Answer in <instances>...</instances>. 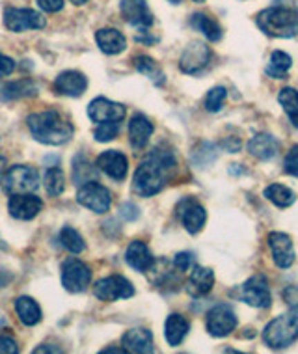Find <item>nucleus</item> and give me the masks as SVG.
Segmentation results:
<instances>
[{"label": "nucleus", "instance_id": "obj_6", "mask_svg": "<svg viewBox=\"0 0 298 354\" xmlns=\"http://www.w3.org/2000/svg\"><path fill=\"white\" fill-rule=\"evenodd\" d=\"M232 297L244 302V304L252 306V308H259V310L270 308V304H272L268 280L267 276L263 274H254L244 281L243 286H237L235 289H232Z\"/></svg>", "mask_w": 298, "mask_h": 354}, {"label": "nucleus", "instance_id": "obj_51", "mask_svg": "<svg viewBox=\"0 0 298 354\" xmlns=\"http://www.w3.org/2000/svg\"><path fill=\"white\" fill-rule=\"evenodd\" d=\"M69 2H71V4H75V6H84L88 0H69Z\"/></svg>", "mask_w": 298, "mask_h": 354}, {"label": "nucleus", "instance_id": "obj_34", "mask_svg": "<svg viewBox=\"0 0 298 354\" xmlns=\"http://www.w3.org/2000/svg\"><path fill=\"white\" fill-rule=\"evenodd\" d=\"M278 103L292 123V127L298 129V92L295 88H281L278 93Z\"/></svg>", "mask_w": 298, "mask_h": 354}, {"label": "nucleus", "instance_id": "obj_2", "mask_svg": "<svg viewBox=\"0 0 298 354\" xmlns=\"http://www.w3.org/2000/svg\"><path fill=\"white\" fill-rule=\"evenodd\" d=\"M26 125L30 129L32 136L45 146H62L73 136V125L55 110L30 114L26 118Z\"/></svg>", "mask_w": 298, "mask_h": 354}, {"label": "nucleus", "instance_id": "obj_48", "mask_svg": "<svg viewBox=\"0 0 298 354\" xmlns=\"http://www.w3.org/2000/svg\"><path fill=\"white\" fill-rule=\"evenodd\" d=\"M34 353H62L58 347H36Z\"/></svg>", "mask_w": 298, "mask_h": 354}, {"label": "nucleus", "instance_id": "obj_46", "mask_svg": "<svg viewBox=\"0 0 298 354\" xmlns=\"http://www.w3.org/2000/svg\"><path fill=\"white\" fill-rule=\"evenodd\" d=\"M120 213H122L123 218L129 220V222H133V220H136L140 216V211H138V207H136L134 203H123L122 207H120Z\"/></svg>", "mask_w": 298, "mask_h": 354}, {"label": "nucleus", "instance_id": "obj_9", "mask_svg": "<svg viewBox=\"0 0 298 354\" xmlns=\"http://www.w3.org/2000/svg\"><path fill=\"white\" fill-rule=\"evenodd\" d=\"M237 315L232 306L216 304L207 313V332L213 337H225L237 328Z\"/></svg>", "mask_w": 298, "mask_h": 354}, {"label": "nucleus", "instance_id": "obj_53", "mask_svg": "<svg viewBox=\"0 0 298 354\" xmlns=\"http://www.w3.org/2000/svg\"><path fill=\"white\" fill-rule=\"evenodd\" d=\"M194 2H198V4H201V2H205V0H194Z\"/></svg>", "mask_w": 298, "mask_h": 354}, {"label": "nucleus", "instance_id": "obj_4", "mask_svg": "<svg viewBox=\"0 0 298 354\" xmlns=\"http://www.w3.org/2000/svg\"><path fill=\"white\" fill-rule=\"evenodd\" d=\"M298 339V308H289V312L281 313L263 330V342L268 348L281 351L291 347Z\"/></svg>", "mask_w": 298, "mask_h": 354}, {"label": "nucleus", "instance_id": "obj_19", "mask_svg": "<svg viewBox=\"0 0 298 354\" xmlns=\"http://www.w3.org/2000/svg\"><path fill=\"white\" fill-rule=\"evenodd\" d=\"M88 86V80L79 71H64L56 77L55 92L67 97H79L82 95Z\"/></svg>", "mask_w": 298, "mask_h": 354}, {"label": "nucleus", "instance_id": "obj_50", "mask_svg": "<svg viewBox=\"0 0 298 354\" xmlns=\"http://www.w3.org/2000/svg\"><path fill=\"white\" fill-rule=\"evenodd\" d=\"M4 170H6V159H4V157L0 155V176L4 174Z\"/></svg>", "mask_w": 298, "mask_h": 354}, {"label": "nucleus", "instance_id": "obj_10", "mask_svg": "<svg viewBox=\"0 0 298 354\" xmlns=\"http://www.w3.org/2000/svg\"><path fill=\"white\" fill-rule=\"evenodd\" d=\"M77 202L82 207L93 211V213L103 214L110 209L112 198H110V192L104 189L103 185H99L97 181H90V183H84L79 189V192H77Z\"/></svg>", "mask_w": 298, "mask_h": 354}, {"label": "nucleus", "instance_id": "obj_42", "mask_svg": "<svg viewBox=\"0 0 298 354\" xmlns=\"http://www.w3.org/2000/svg\"><path fill=\"white\" fill-rule=\"evenodd\" d=\"M281 297H283L289 308H298V286H287L281 291Z\"/></svg>", "mask_w": 298, "mask_h": 354}, {"label": "nucleus", "instance_id": "obj_47", "mask_svg": "<svg viewBox=\"0 0 298 354\" xmlns=\"http://www.w3.org/2000/svg\"><path fill=\"white\" fill-rule=\"evenodd\" d=\"M222 146H224L230 153H237L239 149H241V146H243V142H241V138H237V136H232V138H227V140L222 142Z\"/></svg>", "mask_w": 298, "mask_h": 354}, {"label": "nucleus", "instance_id": "obj_38", "mask_svg": "<svg viewBox=\"0 0 298 354\" xmlns=\"http://www.w3.org/2000/svg\"><path fill=\"white\" fill-rule=\"evenodd\" d=\"M225 97H227V92L224 86H216L213 90H209V93L205 95V109L209 112H218L224 106Z\"/></svg>", "mask_w": 298, "mask_h": 354}, {"label": "nucleus", "instance_id": "obj_22", "mask_svg": "<svg viewBox=\"0 0 298 354\" xmlns=\"http://www.w3.org/2000/svg\"><path fill=\"white\" fill-rule=\"evenodd\" d=\"M280 151V144L272 135L259 133L248 142V153L257 160H272Z\"/></svg>", "mask_w": 298, "mask_h": 354}, {"label": "nucleus", "instance_id": "obj_17", "mask_svg": "<svg viewBox=\"0 0 298 354\" xmlns=\"http://www.w3.org/2000/svg\"><path fill=\"white\" fill-rule=\"evenodd\" d=\"M43 209V202L32 192L26 194H13L8 202V211L13 218L17 220H32L36 218Z\"/></svg>", "mask_w": 298, "mask_h": 354}, {"label": "nucleus", "instance_id": "obj_35", "mask_svg": "<svg viewBox=\"0 0 298 354\" xmlns=\"http://www.w3.org/2000/svg\"><path fill=\"white\" fill-rule=\"evenodd\" d=\"M60 243L62 246H64L66 250L71 252V254H80V252L86 248L84 239L80 237V233L77 232V230H73V227L69 226L64 227L60 232Z\"/></svg>", "mask_w": 298, "mask_h": 354}, {"label": "nucleus", "instance_id": "obj_8", "mask_svg": "<svg viewBox=\"0 0 298 354\" xmlns=\"http://www.w3.org/2000/svg\"><path fill=\"white\" fill-rule=\"evenodd\" d=\"M91 281V270L80 259H67L62 265V286L69 293H82Z\"/></svg>", "mask_w": 298, "mask_h": 354}, {"label": "nucleus", "instance_id": "obj_37", "mask_svg": "<svg viewBox=\"0 0 298 354\" xmlns=\"http://www.w3.org/2000/svg\"><path fill=\"white\" fill-rule=\"evenodd\" d=\"M216 153L218 151H216V146H214V144L203 142V144H200V146L192 151V160H194L198 166H207L216 159Z\"/></svg>", "mask_w": 298, "mask_h": 354}, {"label": "nucleus", "instance_id": "obj_20", "mask_svg": "<svg viewBox=\"0 0 298 354\" xmlns=\"http://www.w3.org/2000/svg\"><path fill=\"white\" fill-rule=\"evenodd\" d=\"M125 261L131 269L138 270V272H146L155 267V257L146 243H142V241H133L129 245L127 252H125Z\"/></svg>", "mask_w": 298, "mask_h": 354}, {"label": "nucleus", "instance_id": "obj_28", "mask_svg": "<svg viewBox=\"0 0 298 354\" xmlns=\"http://www.w3.org/2000/svg\"><path fill=\"white\" fill-rule=\"evenodd\" d=\"M190 26L194 28V30L201 32L203 36L207 37L209 41H220L222 39V26L218 25V21L213 19L207 13H194L192 17H190Z\"/></svg>", "mask_w": 298, "mask_h": 354}, {"label": "nucleus", "instance_id": "obj_23", "mask_svg": "<svg viewBox=\"0 0 298 354\" xmlns=\"http://www.w3.org/2000/svg\"><path fill=\"white\" fill-rule=\"evenodd\" d=\"M125 353H153V334L147 328H131L122 337Z\"/></svg>", "mask_w": 298, "mask_h": 354}, {"label": "nucleus", "instance_id": "obj_29", "mask_svg": "<svg viewBox=\"0 0 298 354\" xmlns=\"http://www.w3.org/2000/svg\"><path fill=\"white\" fill-rule=\"evenodd\" d=\"M15 312H17L21 323L26 326H36L41 321V308L30 297H19L15 300Z\"/></svg>", "mask_w": 298, "mask_h": 354}, {"label": "nucleus", "instance_id": "obj_33", "mask_svg": "<svg viewBox=\"0 0 298 354\" xmlns=\"http://www.w3.org/2000/svg\"><path fill=\"white\" fill-rule=\"evenodd\" d=\"M134 66L138 69V73H142L144 77L153 80V84H165V73H162V69L158 68V64L153 60V58H149V56L146 55L136 56V58H134Z\"/></svg>", "mask_w": 298, "mask_h": 354}, {"label": "nucleus", "instance_id": "obj_3", "mask_svg": "<svg viewBox=\"0 0 298 354\" xmlns=\"http://www.w3.org/2000/svg\"><path fill=\"white\" fill-rule=\"evenodd\" d=\"M256 23L268 37L289 39L298 34V10L286 6H270L257 13Z\"/></svg>", "mask_w": 298, "mask_h": 354}, {"label": "nucleus", "instance_id": "obj_45", "mask_svg": "<svg viewBox=\"0 0 298 354\" xmlns=\"http://www.w3.org/2000/svg\"><path fill=\"white\" fill-rule=\"evenodd\" d=\"M15 71V62L10 56L0 53V79H4L8 75H12Z\"/></svg>", "mask_w": 298, "mask_h": 354}, {"label": "nucleus", "instance_id": "obj_24", "mask_svg": "<svg viewBox=\"0 0 298 354\" xmlns=\"http://www.w3.org/2000/svg\"><path fill=\"white\" fill-rule=\"evenodd\" d=\"M153 135V123L144 114H134L129 122V140L134 149H144Z\"/></svg>", "mask_w": 298, "mask_h": 354}, {"label": "nucleus", "instance_id": "obj_15", "mask_svg": "<svg viewBox=\"0 0 298 354\" xmlns=\"http://www.w3.org/2000/svg\"><path fill=\"white\" fill-rule=\"evenodd\" d=\"M122 17L134 28L147 30L153 25V13L146 0H122L120 4Z\"/></svg>", "mask_w": 298, "mask_h": 354}, {"label": "nucleus", "instance_id": "obj_52", "mask_svg": "<svg viewBox=\"0 0 298 354\" xmlns=\"http://www.w3.org/2000/svg\"><path fill=\"white\" fill-rule=\"evenodd\" d=\"M170 2H171V4H181L183 0H170Z\"/></svg>", "mask_w": 298, "mask_h": 354}, {"label": "nucleus", "instance_id": "obj_31", "mask_svg": "<svg viewBox=\"0 0 298 354\" xmlns=\"http://www.w3.org/2000/svg\"><path fill=\"white\" fill-rule=\"evenodd\" d=\"M99 168L93 166L90 160L86 159L84 155H77L73 160V181L77 185L90 183V181H97Z\"/></svg>", "mask_w": 298, "mask_h": 354}, {"label": "nucleus", "instance_id": "obj_43", "mask_svg": "<svg viewBox=\"0 0 298 354\" xmlns=\"http://www.w3.org/2000/svg\"><path fill=\"white\" fill-rule=\"evenodd\" d=\"M19 353L17 342L10 336H0V354H15Z\"/></svg>", "mask_w": 298, "mask_h": 354}, {"label": "nucleus", "instance_id": "obj_27", "mask_svg": "<svg viewBox=\"0 0 298 354\" xmlns=\"http://www.w3.org/2000/svg\"><path fill=\"white\" fill-rule=\"evenodd\" d=\"M190 330V323L187 319L179 315V313H171L170 317L166 319L165 324V336L166 342L170 343L171 347H177V345H181L183 339L187 337Z\"/></svg>", "mask_w": 298, "mask_h": 354}, {"label": "nucleus", "instance_id": "obj_21", "mask_svg": "<svg viewBox=\"0 0 298 354\" xmlns=\"http://www.w3.org/2000/svg\"><path fill=\"white\" fill-rule=\"evenodd\" d=\"M214 286V272L207 267H194L192 272L189 276V281H187V291H189L190 297H205L207 293H211V289Z\"/></svg>", "mask_w": 298, "mask_h": 354}, {"label": "nucleus", "instance_id": "obj_40", "mask_svg": "<svg viewBox=\"0 0 298 354\" xmlns=\"http://www.w3.org/2000/svg\"><path fill=\"white\" fill-rule=\"evenodd\" d=\"M283 171L292 177H298V144L287 151L286 159H283Z\"/></svg>", "mask_w": 298, "mask_h": 354}, {"label": "nucleus", "instance_id": "obj_5", "mask_svg": "<svg viewBox=\"0 0 298 354\" xmlns=\"http://www.w3.org/2000/svg\"><path fill=\"white\" fill-rule=\"evenodd\" d=\"M0 187L10 196L36 192L39 189V174L32 166L15 165L2 174Z\"/></svg>", "mask_w": 298, "mask_h": 354}, {"label": "nucleus", "instance_id": "obj_36", "mask_svg": "<svg viewBox=\"0 0 298 354\" xmlns=\"http://www.w3.org/2000/svg\"><path fill=\"white\" fill-rule=\"evenodd\" d=\"M43 185L50 196H60L64 190H66V176L60 168H50L47 174H45V179H43Z\"/></svg>", "mask_w": 298, "mask_h": 354}, {"label": "nucleus", "instance_id": "obj_30", "mask_svg": "<svg viewBox=\"0 0 298 354\" xmlns=\"http://www.w3.org/2000/svg\"><path fill=\"white\" fill-rule=\"evenodd\" d=\"M263 194H265V198H267L268 202H272L276 207H280V209L291 207L292 203L297 202V194H295V190H291L289 187L280 183L268 185Z\"/></svg>", "mask_w": 298, "mask_h": 354}, {"label": "nucleus", "instance_id": "obj_13", "mask_svg": "<svg viewBox=\"0 0 298 354\" xmlns=\"http://www.w3.org/2000/svg\"><path fill=\"white\" fill-rule=\"evenodd\" d=\"M177 214L181 218L183 226L189 233H200L205 226L207 220V211L200 202H196L194 198H185L177 205Z\"/></svg>", "mask_w": 298, "mask_h": 354}, {"label": "nucleus", "instance_id": "obj_41", "mask_svg": "<svg viewBox=\"0 0 298 354\" xmlns=\"http://www.w3.org/2000/svg\"><path fill=\"white\" fill-rule=\"evenodd\" d=\"M174 265H176L177 270H190L192 269V265H194V256L190 254V252H179L176 257H174Z\"/></svg>", "mask_w": 298, "mask_h": 354}, {"label": "nucleus", "instance_id": "obj_18", "mask_svg": "<svg viewBox=\"0 0 298 354\" xmlns=\"http://www.w3.org/2000/svg\"><path fill=\"white\" fill-rule=\"evenodd\" d=\"M97 168L101 171H104L110 179H114V181H123L125 176H127L129 160L122 151L109 149V151L101 153L97 157Z\"/></svg>", "mask_w": 298, "mask_h": 354}, {"label": "nucleus", "instance_id": "obj_49", "mask_svg": "<svg viewBox=\"0 0 298 354\" xmlns=\"http://www.w3.org/2000/svg\"><path fill=\"white\" fill-rule=\"evenodd\" d=\"M10 280H12V274H8L6 270H0V287L6 286Z\"/></svg>", "mask_w": 298, "mask_h": 354}, {"label": "nucleus", "instance_id": "obj_39", "mask_svg": "<svg viewBox=\"0 0 298 354\" xmlns=\"http://www.w3.org/2000/svg\"><path fill=\"white\" fill-rule=\"evenodd\" d=\"M120 133V123L118 122H103L99 123L95 129V140L97 142H110L114 140Z\"/></svg>", "mask_w": 298, "mask_h": 354}, {"label": "nucleus", "instance_id": "obj_12", "mask_svg": "<svg viewBox=\"0 0 298 354\" xmlns=\"http://www.w3.org/2000/svg\"><path fill=\"white\" fill-rule=\"evenodd\" d=\"M134 295L133 283L123 276H109L95 283V297L104 302H114L120 299H131Z\"/></svg>", "mask_w": 298, "mask_h": 354}, {"label": "nucleus", "instance_id": "obj_7", "mask_svg": "<svg viewBox=\"0 0 298 354\" xmlns=\"http://www.w3.org/2000/svg\"><path fill=\"white\" fill-rule=\"evenodd\" d=\"M4 26L15 34L26 30H41L45 28V17L30 8H8L4 12Z\"/></svg>", "mask_w": 298, "mask_h": 354}, {"label": "nucleus", "instance_id": "obj_25", "mask_svg": "<svg viewBox=\"0 0 298 354\" xmlns=\"http://www.w3.org/2000/svg\"><path fill=\"white\" fill-rule=\"evenodd\" d=\"M39 92V86L32 79H21L0 86V99L2 101H17V99L32 97Z\"/></svg>", "mask_w": 298, "mask_h": 354}, {"label": "nucleus", "instance_id": "obj_11", "mask_svg": "<svg viewBox=\"0 0 298 354\" xmlns=\"http://www.w3.org/2000/svg\"><path fill=\"white\" fill-rule=\"evenodd\" d=\"M211 49L203 41H192L187 45V49L183 50L181 60H179V68L183 73L187 75H198L203 69L207 68L211 62Z\"/></svg>", "mask_w": 298, "mask_h": 354}, {"label": "nucleus", "instance_id": "obj_16", "mask_svg": "<svg viewBox=\"0 0 298 354\" xmlns=\"http://www.w3.org/2000/svg\"><path fill=\"white\" fill-rule=\"evenodd\" d=\"M127 114L125 106L120 103H114V101H109L106 97H97L93 99L90 104H88V116H90L91 122L103 123V122H122L123 118Z\"/></svg>", "mask_w": 298, "mask_h": 354}, {"label": "nucleus", "instance_id": "obj_14", "mask_svg": "<svg viewBox=\"0 0 298 354\" xmlns=\"http://www.w3.org/2000/svg\"><path fill=\"white\" fill-rule=\"evenodd\" d=\"M267 243L270 246V254L278 269H289L297 256H295V246H292L291 237L283 232L268 233Z\"/></svg>", "mask_w": 298, "mask_h": 354}, {"label": "nucleus", "instance_id": "obj_1", "mask_svg": "<svg viewBox=\"0 0 298 354\" xmlns=\"http://www.w3.org/2000/svg\"><path fill=\"white\" fill-rule=\"evenodd\" d=\"M177 168L176 153L168 147H155L149 151L134 171V192L142 198H151L165 189L168 179Z\"/></svg>", "mask_w": 298, "mask_h": 354}, {"label": "nucleus", "instance_id": "obj_32", "mask_svg": "<svg viewBox=\"0 0 298 354\" xmlns=\"http://www.w3.org/2000/svg\"><path fill=\"white\" fill-rule=\"evenodd\" d=\"M292 58L283 50H274L267 66V75L272 79H287V71L291 69Z\"/></svg>", "mask_w": 298, "mask_h": 354}, {"label": "nucleus", "instance_id": "obj_26", "mask_svg": "<svg viewBox=\"0 0 298 354\" xmlns=\"http://www.w3.org/2000/svg\"><path fill=\"white\" fill-rule=\"evenodd\" d=\"M95 41L104 55H120L127 47V39L116 28H101L95 32Z\"/></svg>", "mask_w": 298, "mask_h": 354}, {"label": "nucleus", "instance_id": "obj_44", "mask_svg": "<svg viewBox=\"0 0 298 354\" xmlns=\"http://www.w3.org/2000/svg\"><path fill=\"white\" fill-rule=\"evenodd\" d=\"M37 6H39V10H43V12L56 13L64 8V0H37Z\"/></svg>", "mask_w": 298, "mask_h": 354}]
</instances>
